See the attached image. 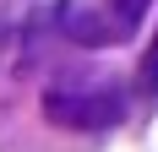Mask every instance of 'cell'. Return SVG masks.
Returning <instances> with one entry per match:
<instances>
[{
    "label": "cell",
    "instance_id": "6da1fadb",
    "mask_svg": "<svg viewBox=\"0 0 158 152\" xmlns=\"http://www.w3.org/2000/svg\"><path fill=\"white\" fill-rule=\"evenodd\" d=\"M44 109H49V120L71 125V130H109L126 114V92L114 82H104L98 71H65L60 82H49Z\"/></svg>",
    "mask_w": 158,
    "mask_h": 152
},
{
    "label": "cell",
    "instance_id": "7a4b0ae2",
    "mask_svg": "<svg viewBox=\"0 0 158 152\" xmlns=\"http://www.w3.org/2000/svg\"><path fill=\"white\" fill-rule=\"evenodd\" d=\"M147 6H153V0H104V11H109V16H114L126 33H131V27L147 16Z\"/></svg>",
    "mask_w": 158,
    "mask_h": 152
},
{
    "label": "cell",
    "instance_id": "3957f363",
    "mask_svg": "<svg viewBox=\"0 0 158 152\" xmlns=\"http://www.w3.org/2000/svg\"><path fill=\"white\" fill-rule=\"evenodd\" d=\"M142 92L158 103V33H153V44H147V54H142Z\"/></svg>",
    "mask_w": 158,
    "mask_h": 152
}]
</instances>
